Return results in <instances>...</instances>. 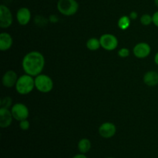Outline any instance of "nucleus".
Returning <instances> with one entry per match:
<instances>
[{"label": "nucleus", "instance_id": "nucleus-5", "mask_svg": "<svg viewBox=\"0 0 158 158\" xmlns=\"http://www.w3.org/2000/svg\"><path fill=\"white\" fill-rule=\"evenodd\" d=\"M10 110L12 116H13V118L19 122L28 119L29 116V108L23 103H14Z\"/></svg>", "mask_w": 158, "mask_h": 158}, {"label": "nucleus", "instance_id": "nucleus-3", "mask_svg": "<svg viewBox=\"0 0 158 158\" xmlns=\"http://www.w3.org/2000/svg\"><path fill=\"white\" fill-rule=\"evenodd\" d=\"M56 6L60 13L65 16L75 15L79 9V3L77 0H59Z\"/></svg>", "mask_w": 158, "mask_h": 158}, {"label": "nucleus", "instance_id": "nucleus-10", "mask_svg": "<svg viewBox=\"0 0 158 158\" xmlns=\"http://www.w3.org/2000/svg\"><path fill=\"white\" fill-rule=\"evenodd\" d=\"M19 77L16 73L14 70H8L6 71L2 76V83L5 87L12 88L15 86Z\"/></svg>", "mask_w": 158, "mask_h": 158}, {"label": "nucleus", "instance_id": "nucleus-23", "mask_svg": "<svg viewBox=\"0 0 158 158\" xmlns=\"http://www.w3.org/2000/svg\"><path fill=\"white\" fill-rule=\"evenodd\" d=\"M129 16H130V18H131V20H134L137 18V16H138V14H137V12H136L135 11H132V12L130 13Z\"/></svg>", "mask_w": 158, "mask_h": 158}, {"label": "nucleus", "instance_id": "nucleus-22", "mask_svg": "<svg viewBox=\"0 0 158 158\" xmlns=\"http://www.w3.org/2000/svg\"><path fill=\"white\" fill-rule=\"evenodd\" d=\"M153 17V24L158 28V11L154 12L152 15Z\"/></svg>", "mask_w": 158, "mask_h": 158}, {"label": "nucleus", "instance_id": "nucleus-21", "mask_svg": "<svg viewBox=\"0 0 158 158\" xmlns=\"http://www.w3.org/2000/svg\"><path fill=\"white\" fill-rule=\"evenodd\" d=\"M19 127L20 129L23 130V131H28L30 127V123L28 120V119H26V120H23L19 121Z\"/></svg>", "mask_w": 158, "mask_h": 158}, {"label": "nucleus", "instance_id": "nucleus-17", "mask_svg": "<svg viewBox=\"0 0 158 158\" xmlns=\"http://www.w3.org/2000/svg\"><path fill=\"white\" fill-rule=\"evenodd\" d=\"M86 48L90 51L98 50V49L101 47L100 39L95 38V37L89 39V40H87V42H86Z\"/></svg>", "mask_w": 158, "mask_h": 158}, {"label": "nucleus", "instance_id": "nucleus-13", "mask_svg": "<svg viewBox=\"0 0 158 158\" xmlns=\"http://www.w3.org/2000/svg\"><path fill=\"white\" fill-rule=\"evenodd\" d=\"M13 44V39L8 32H2L0 34V50L4 52L11 49Z\"/></svg>", "mask_w": 158, "mask_h": 158}, {"label": "nucleus", "instance_id": "nucleus-7", "mask_svg": "<svg viewBox=\"0 0 158 158\" xmlns=\"http://www.w3.org/2000/svg\"><path fill=\"white\" fill-rule=\"evenodd\" d=\"M13 22V16L10 9L5 5L0 6V27L6 29L11 26Z\"/></svg>", "mask_w": 158, "mask_h": 158}, {"label": "nucleus", "instance_id": "nucleus-12", "mask_svg": "<svg viewBox=\"0 0 158 158\" xmlns=\"http://www.w3.org/2000/svg\"><path fill=\"white\" fill-rule=\"evenodd\" d=\"M12 116L11 110L7 108L0 107V127L2 128H7L12 124Z\"/></svg>", "mask_w": 158, "mask_h": 158}, {"label": "nucleus", "instance_id": "nucleus-1", "mask_svg": "<svg viewBox=\"0 0 158 158\" xmlns=\"http://www.w3.org/2000/svg\"><path fill=\"white\" fill-rule=\"evenodd\" d=\"M45 57L38 51H31L24 56L22 66L26 74L36 77L42 73L45 66Z\"/></svg>", "mask_w": 158, "mask_h": 158}, {"label": "nucleus", "instance_id": "nucleus-27", "mask_svg": "<svg viewBox=\"0 0 158 158\" xmlns=\"http://www.w3.org/2000/svg\"><path fill=\"white\" fill-rule=\"evenodd\" d=\"M106 158H115V157H106Z\"/></svg>", "mask_w": 158, "mask_h": 158}, {"label": "nucleus", "instance_id": "nucleus-15", "mask_svg": "<svg viewBox=\"0 0 158 158\" xmlns=\"http://www.w3.org/2000/svg\"><path fill=\"white\" fill-rule=\"evenodd\" d=\"M91 148H92V143L88 138H82L79 140L77 148L79 152L81 154H87L90 151Z\"/></svg>", "mask_w": 158, "mask_h": 158}, {"label": "nucleus", "instance_id": "nucleus-18", "mask_svg": "<svg viewBox=\"0 0 158 158\" xmlns=\"http://www.w3.org/2000/svg\"><path fill=\"white\" fill-rule=\"evenodd\" d=\"M12 106V100L10 97H5L0 100V107L9 109Z\"/></svg>", "mask_w": 158, "mask_h": 158}, {"label": "nucleus", "instance_id": "nucleus-24", "mask_svg": "<svg viewBox=\"0 0 158 158\" xmlns=\"http://www.w3.org/2000/svg\"><path fill=\"white\" fill-rule=\"evenodd\" d=\"M72 158H88V157H86V154H81V153H80V154H76V155L73 156V157Z\"/></svg>", "mask_w": 158, "mask_h": 158}, {"label": "nucleus", "instance_id": "nucleus-8", "mask_svg": "<svg viewBox=\"0 0 158 158\" xmlns=\"http://www.w3.org/2000/svg\"><path fill=\"white\" fill-rule=\"evenodd\" d=\"M98 132L100 137L103 138L110 139L117 133V127L111 122H104L99 127Z\"/></svg>", "mask_w": 158, "mask_h": 158}, {"label": "nucleus", "instance_id": "nucleus-26", "mask_svg": "<svg viewBox=\"0 0 158 158\" xmlns=\"http://www.w3.org/2000/svg\"><path fill=\"white\" fill-rule=\"evenodd\" d=\"M154 4L158 8V0H154Z\"/></svg>", "mask_w": 158, "mask_h": 158}, {"label": "nucleus", "instance_id": "nucleus-14", "mask_svg": "<svg viewBox=\"0 0 158 158\" xmlns=\"http://www.w3.org/2000/svg\"><path fill=\"white\" fill-rule=\"evenodd\" d=\"M143 83L148 86H156L158 85V73L155 70L148 71L143 76Z\"/></svg>", "mask_w": 158, "mask_h": 158}, {"label": "nucleus", "instance_id": "nucleus-20", "mask_svg": "<svg viewBox=\"0 0 158 158\" xmlns=\"http://www.w3.org/2000/svg\"><path fill=\"white\" fill-rule=\"evenodd\" d=\"M117 54H118V56L120 58H127V57H128L130 56V50L129 49H127L126 47L121 48V49H120L118 50Z\"/></svg>", "mask_w": 158, "mask_h": 158}, {"label": "nucleus", "instance_id": "nucleus-4", "mask_svg": "<svg viewBox=\"0 0 158 158\" xmlns=\"http://www.w3.org/2000/svg\"><path fill=\"white\" fill-rule=\"evenodd\" d=\"M53 81L52 78L46 74H40L35 77V87L39 92L47 94L53 89Z\"/></svg>", "mask_w": 158, "mask_h": 158}, {"label": "nucleus", "instance_id": "nucleus-11", "mask_svg": "<svg viewBox=\"0 0 158 158\" xmlns=\"http://www.w3.org/2000/svg\"><path fill=\"white\" fill-rule=\"evenodd\" d=\"M31 11L26 7H22L18 9L16 12V19L19 24L21 26H26L31 20Z\"/></svg>", "mask_w": 158, "mask_h": 158}, {"label": "nucleus", "instance_id": "nucleus-2", "mask_svg": "<svg viewBox=\"0 0 158 158\" xmlns=\"http://www.w3.org/2000/svg\"><path fill=\"white\" fill-rule=\"evenodd\" d=\"M15 90L21 95H27L33 90L35 87V78L29 74H24L19 77L15 84Z\"/></svg>", "mask_w": 158, "mask_h": 158}, {"label": "nucleus", "instance_id": "nucleus-9", "mask_svg": "<svg viewBox=\"0 0 158 158\" xmlns=\"http://www.w3.org/2000/svg\"><path fill=\"white\" fill-rule=\"evenodd\" d=\"M151 52V47L148 43L140 42L136 44L133 49L134 56L138 59L147 58Z\"/></svg>", "mask_w": 158, "mask_h": 158}, {"label": "nucleus", "instance_id": "nucleus-6", "mask_svg": "<svg viewBox=\"0 0 158 158\" xmlns=\"http://www.w3.org/2000/svg\"><path fill=\"white\" fill-rule=\"evenodd\" d=\"M100 42L101 47L106 51L115 50L119 44L117 37L111 33L103 34L100 37Z\"/></svg>", "mask_w": 158, "mask_h": 158}, {"label": "nucleus", "instance_id": "nucleus-19", "mask_svg": "<svg viewBox=\"0 0 158 158\" xmlns=\"http://www.w3.org/2000/svg\"><path fill=\"white\" fill-rule=\"evenodd\" d=\"M140 21L143 26H150L153 23V17L149 14H143L140 16Z\"/></svg>", "mask_w": 158, "mask_h": 158}, {"label": "nucleus", "instance_id": "nucleus-25", "mask_svg": "<svg viewBox=\"0 0 158 158\" xmlns=\"http://www.w3.org/2000/svg\"><path fill=\"white\" fill-rule=\"evenodd\" d=\"M154 63L158 66V52H156L155 56H154Z\"/></svg>", "mask_w": 158, "mask_h": 158}, {"label": "nucleus", "instance_id": "nucleus-16", "mask_svg": "<svg viewBox=\"0 0 158 158\" xmlns=\"http://www.w3.org/2000/svg\"><path fill=\"white\" fill-rule=\"evenodd\" d=\"M131 19L129 15H122L117 21V26L121 30H127L131 26Z\"/></svg>", "mask_w": 158, "mask_h": 158}]
</instances>
